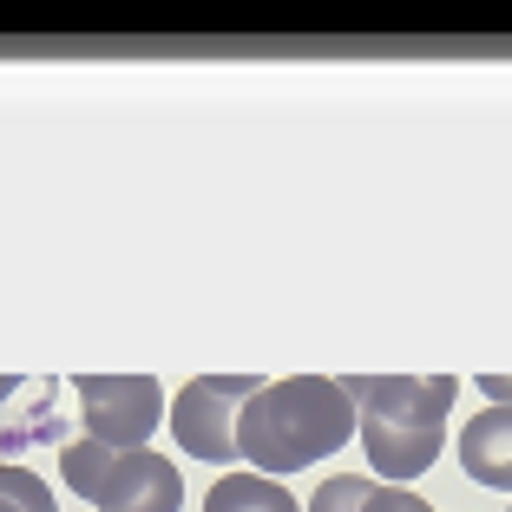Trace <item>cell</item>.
I'll return each instance as SVG.
<instances>
[{"label": "cell", "mask_w": 512, "mask_h": 512, "mask_svg": "<svg viewBox=\"0 0 512 512\" xmlns=\"http://www.w3.org/2000/svg\"><path fill=\"white\" fill-rule=\"evenodd\" d=\"M355 427H362V414H355L342 381L289 375V381H263L250 394V407L237 421V453L276 480V473H296L309 460H322V453L348 447Z\"/></svg>", "instance_id": "cell-1"}, {"label": "cell", "mask_w": 512, "mask_h": 512, "mask_svg": "<svg viewBox=\"0 0 512 512\" xmlns=\"http://www.w3.org/2000/svg\"><path fill=\"white\" fill-rule=\"evenodd\" d=\"M263 388L256 375H197L171 407V434L191 460H237V421L250 394Z\"/></svg>", "instance_id": "cell-2"}, {"label": "cell", "mask_w": 512, "mask_h": 512, "mask_svg": "<svg viewBox=\"0 0 512 512\" xmlns=\"http://www.w3.org/2000/svg\"><path fill=\"white\" fill-rule=\"evenodd\" d=\"M79 421L106 447H151V427L165 421V388L151 375H79Z\"/></svg>", "instance_id": "cell-3"}, {"label": "cell", "mask_w": 512, "mask_h": 512, "mask_svg": "<svg viewBox=\"0 0 512 512\" xmlns=\"http://www.w3.org/2000/svg\"><path fill=\"white\" fill-rule=\"evenodd\" d=\"M342 388H348L362 421L407 427V434H447L460 381L453 375H348Z\"/></svg>", "instance_id": "cell-4"}, {"label": "cell", "mask_w": 512, "mask_h": 512, "mask_svg": "<svg viewBox=\"0 0 512 512\" xmlns=\"http://www.w3.org/2000/svg\"><path fill=\"white\" fill-rule=\"evenodd\" d=\"M178 506H184V480L165 453L151 447H125L112 460L99 499H92V512H178Z\"/></svg>", "instance_id": "cell-5"}, {"label": "cell", "mask_w": 512, "mask_h": 512, "mask_svg": "<svg viewBox=\"0 0 512 512\" xmlns=\"http://www.w3.org/2000/svg\"><path fill=\"white\" fill-rule=\"evenodd\" d=\"M460 467H467V480L512 493V401L486 407V414H473L460 427Z\"/></svg>", "instance_id": "cell-6"}, {"label": "cell", "mask_w": 512, "mask_h": 512, "mask_svg": "<svg viewBox=\"0 0 512 512\" xmlns=\"http://www.w3.org/2000/svg\"><path fill=\"white\" fill-rule=\"evenodd\" d=\"M362 447H368V460H375V473H388V480L407 486V480H421L440 453H447V434H407V427L362 421Z\"/></svg>", "instance_id": "cell-7"}, {"label": "cell", "mask_w": 512, "mask_h": 512, "mask_svg": "<svg viewBox=\"0 0 512 512\" xmlns=\"http://www.w3.org/2000/svg\"><path fill=\"white\" fill-rule=\"evenodd\" d=\"M204 512H302V506L270 473H230V480H217L211 493H204Z\"/></svg>", "instance_id": "cell-8"}, {"label": "cell", "mask_w": 512, "mask_h": 512, "mask_svg": "<svg viewBox=\"0 0 512 512\" xmlns=\"http://www.w3.org/2000/svg\"><path fill=\"white\" fill-rule=\"evenodd\" d=\"M119 453H125V447H106V440H92V434H86V440H66V447H60V473H66V486H73V493L92 506Z\"/></svg>", "instance_id": "cell-9"}, {"label": "cell", "mask_w": 512, "mask_h": 512, "mask_svg": "<svg viewBox=\"0 0 512 512\" xmlns=\"http://www.w3.org/2000/svg\"><path fill=\"white\" fill-rule=\"evenodd\" d=\"M0 499L7 506H20V512H60V499H53V486L40 480V473H27V467H0Z\"/></svg>", "instance_id": "cell-10"}, {"label": "cell", "mask_w": 512, "mask_h": 512, "mask_svg": "<svg viewBox=\"0 0 512 512\" xmlns=\"http://www.w3.org/2000/svg\"><path fill=\"white\" fill-rule=\"evenodd\" d=\"M368 499H375V480H362V473H335V480L316 486L309 512H368Z\"/></svg>", "instance_id": "cell-11"}, {"label": "cell", "mask_w": 512, "mask_h": 512, "mask_svg": "<svg viewBox=\"0 0 512 512\" xmlns=\"http://www.w3.org/2000/svg\"><path fill=\"white\" fill-rule=\"evenodd\" d=\"M368 512H434V506H427V499H414L407 486H375Z\"/></svg>", "instance_id": "cell-12"}, {"label": "cell", "mask_w": 512, "mask_h": 512, "mask_svg": "<svg viewBox=\"0 0 512 512\" xmlns=\"http://www.w3.org/2000/svg\"><path fill=\"white\" fill-rule=\"evenodd\" d=\"M480 394H493V407H506L512 401V381L506 375H480Z\"/></svg>", "instance_id": "cell-13"}, {"label": "cell", "mask_w": 512, "mask_h": 512, "mask_svg": "<svg viewBox=\"0 0 512 512\" xmlns=\"http://www.w3.org/2000/svg\"><path fill=\"white\" fill-rule=\"evenodd\" d=\"M20 394V381H0V414H7V401Z\"/></svg>", "instance_id": "cell-14"}, {"label": "cell", "mask_w": 512, "mask_h": 512, "mask_svg": "<svg viewBox=\"0 0 512 512\" xmlns=\"http://www.w3.org/2000/svg\"><path fill=\"white\" fill-rule=\"evenodd\" d=\"M0 512H20V506H7V499H0Z\"/></svg>", "instance_id": "cell-15"}, {"label": "cell", "mask_w": 512, "mask_h": 512, "mask_svg": "<svg viewBox=\"0 0 512 512\" xmlns=\"http://www.w3.org/2000/svg\"><path fill=\"white\" fill-rule=\"evenodd\" d=\"M506 512H512V506H506Z\"/></svg>", "instance_id": "cell-16"}]
</instances>
